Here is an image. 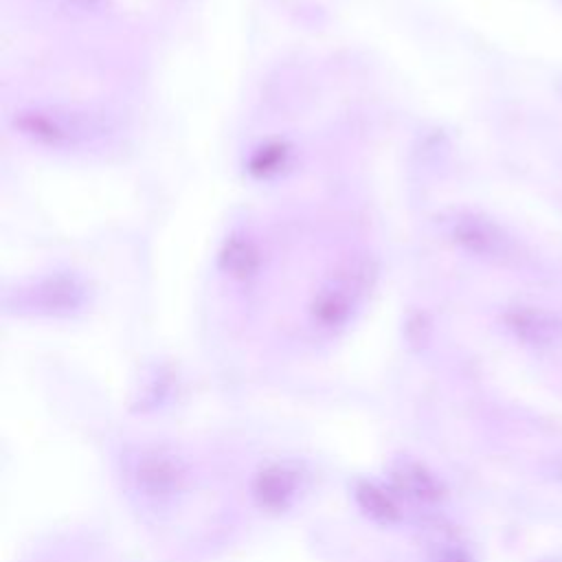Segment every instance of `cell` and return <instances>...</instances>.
Instances as JSON below:
<instances>
[{"mask_svg":"<svg viewBox=\"0 0 562 562\" xmlns=\"http://www.w3.org/2000/svg\"><path fill=\"white\" fill-rule=\"evenodd\" d=\"M13 127L40 145L75 149L101 140L110 132V119L86 108L37 105L15 112Z\"/></svg>","mask_w":562,"mask_h":562,"instance_id":"obj_1","label":"cell"},{"mask_svg":"<svg viewBox=\"0 0 562 562\" xmlns=\"http://www.w3.org/2000/svg\"><path fill=\"white\" fill-rule=\"evenodd\" d=\"M375 279V263L371 257L347 259L331 277L321 285L314 296L312 314L321 325L336 327L345 323L351 312L367 296Z\"/></svg>","mask_w":562,"mask_h":562,"instance_id":"obj_2","label":"cell"},{"mask_svg":"<svg viewBox=\"0 0 562 562\" xmlns=\"http://www.w3.org/2000/svg\"><path fill=\"white\" fill-rule=\"evenodd\" d=\"M184 459L165 446H145L130 457L127 479L132 487L149 503L173 501L187 485Z\"/></svg>","mask_w":562,"mask_h":562,"instance_id":"obj_3","label":"cell"},{"mask_svg":"<svg viewBox=\"0 0 562 562\" xmlns=\"http://www.w3.org/2000/svg\"><path fill=\"white\" fill-rule=\"evenodd\" d=\"M441 231L448 239L472 257L485 261H509L514 257V241L490 217L472 211H450L439 217Z\"/></svg>","mask_w":562,"mask_h":562,"instance_id":"obj_4","label":"cell"},{"mask_svg":"<svg viewBox=\"0 0 562 562\" xmlns=\"http://www.w3.org/2000/svg\"><path fill=\"white\" fill-rule=\"evenodd\" d=\"M88 288L77 274H50L24 292V303L40 314L68 316L83 307Z\"/></svg>","mask_w":562,"mask_h":562,"instance_id":"obj_5","label":"cell"},{"mask_svg":"<svg viewBox=\"0 0 562 562\" xmlns=\"http://www.w3.org/2000/svg\"><path fill=\"white\" fill-rule=\"evenodd\" d=\"M301 487V474L290 463H274L259 472L255 479V498L268 509L288 507Z\"/></svg>","mask_w":562,"mask_h":562,"instance_id":"obj_6","label":"cell"},{"mask_svg":"<svg viewBox=\"0 0 562 562\" xmlns=\"http://www.w3.org/2000/svg\"><path fill=\"white\" fill-rule=\"evenodd\" d=\"M509 329L533 347H551L562 340V321L544 310L516 307L507 314Z\"/></svg>","mask_w":562,"mask_h":562,"instance_id":"obj_7","label":"cell"},{"mask_svg":"<svg viewBox=\"0 0 562 562\" xmlns=\"http://www.w3.org/2000/svg\"><path fill=\"white\" fill-rule=\"evenodd\" d=\"M393 483L404 496L417 503H435L441 496V483L424 465L408 459L395 463Z\"/></svg>","mask_w":562,"mask_h":562,"instance_id":"obj_8","label":"cell"},{"mask_svg":"<svg viewBox=\"0 0 562 562\" xmlns=\"http://www.w3.org/2000/svg\"><path fill=\"white\" fill-rule=\"evenodd\" d=\"M356 501L360 509L378 522L391 525L400 520V505L395 496L373 481H362L356 485Z\"/></svg>","mask_w":562,"mask_h":562,"instance_id":"obj_9","label":"cell"},{"mask_svg":"<svg viewBox=\"0 0 562 562\" xmlns=\"http://www.w3.org/2000/svg\"><path fill=\"white\" fill-rule=\"evenodd\" d=\"M220 266H222L228 274L244 279V277H250V274L257 270V266H259V252H257V248H255L252 241L241 239V237H235V239H231V241L224 246V250H222V255H220Z\"/></svg>","mask_w":562,"mask_h":562,"instance_id":"obj_10","label":"cell"},{"mask_svg":"<svg viewBox=\"0 0 562 562\" xmlns=\"http://www.w3.org/2000/svg\"><path fill=\"white\" fill-rule=\"evenodd\" d=\"M283 147H266V149H261L257 156H255V160H252V169L255 171H259V173H268V171H272V169H277L281 162H283Z\"/></svg>","mask_w":562,"mask_h":562,"instance_id":"obj_11","label":"cell"},{"mask_svg":"<svg viewBox=\"0 0 562 562\" xmlns=\"http://www.w3.org/2000/svg\"><path fill=\"white\" fill-rule=\"evenodd\" d=\"M437 562H468L465 555H461L459 551H446L437 558Z\"/></svg>","mask_w":562,"mask_h":562,"instance_id":"obj_12","label":"cell"}]
</instances>
